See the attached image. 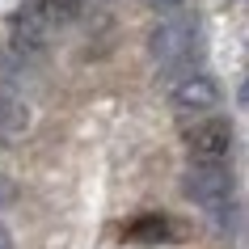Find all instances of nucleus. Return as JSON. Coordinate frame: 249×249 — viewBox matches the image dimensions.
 Returning a JSON list of instances; mask_svg holds the SVG:
<instances>
[{"label": "nucleus", "mask_w": 249, "mask_h": 249, "mask_svg": "<svg viewBox=\"0 0 249 249\" xmlns=\"http://www.w3.org/2000/svg\"><path fill=\"white\" fill-rule=\"evenodd\" d=\"M127 241L131 245H160V241H169V220L165 215H140V220L127 224Z\"/></svg>", "instance_id": "0eeeda50"}, {"label": "nucleus", "mask_w": 249, "mask_h": 249, "mask_svg": "<svg viewBox=\"0 0 249 249\" xmlns=\"http://www.w3.org/2000/svg\"><path fill=\"white\" fill-rule=\"evenodd\" d=\"M0 249H13V241H9V228L0 224Z\"/></svg>", "instance_id": "1a4fd4ad"}, {"label": "nucleus", "mask_w": 249, "mask_h": 249, "mask_svg": "<svg viewBox=\"0 0 249 249\" xmlns=\"http://www.w3.org/2000/svg\"><path fill=\"white\" fill-rule=\"evenodd\" d=\"M76 13H80V0H26L13 13V42L9 47L34 59L55 38V30L76 21Z\"/></svg>", "instance_id": "f257e3e1"}, {"label": "nucleus", "mask_w": 249, "mask_h": 249, "mask_svg": "<svg viewBox=\"0 0 249 249\" xmlns=\"http://www.w3.org/2000/svg\"><path fill=\"white\" fill-rule=\"evenodd\" d=\"M26 123H30V110H26V102H21V93L0 85V135H21Z\"/></svg>", "instance_id": "423d86ee"}, {"label": "nucleus", "mask_w": 249, "mask_h": 249, "mask_svg": "<svg viewBox=\"0 0 249 249\" xmlns=\"http://www.w3.org/2000/svg\"><path fill=\"white\" fill-rule=\"evenodd\" d=\"M148 9H178V4H182V0H144Z\"/></svg>", "instance_id": "6e6552de"}, {"label": "nucleus", "mask_w": 249, "mask_h": 249, "mask_svg": "<svg viewBox=\"0 0 249 249\" xmlns=\"http://www.w3.org/2000/svg\"><path fill=\"white\" fill-rule=\"evenodd\" d=\"M0 140H4V135H0Z\"/></svg>", "instance_id": "9d476101"}, {"label": "nucleus", "mask_w": 249, "mask_h": 249, "mask_svg": "<svg viewBox=\"0 0 249 249\" xmlns=\"http://www.w3.org/2000/svg\"><path fill=\"white\" fill-rule=\"evenodd\" d=\"M182 144L195 160H224L232 152V123L228 118H195L186 127Z\"/></svg>", "instance_id": "20e7f679"}, {"label": "nucleus", "mask_w": 249, "mask_h": 249, "mask_svg": "<svg viewBox=\"0 0 249 249\" xmlns=\"http://www.w3.org/2000/svg\"><path fill=\"white\" fill-rule=\"evenodd\" d=\"M198 47V17L195 13H169L160 17L152 34H148V55H152V64L160 72H169V68H182Z\"/></svg>", "instance_id": "f03ea898"}, {"label": "nucleus", "mask_w": 249, "mask_h": 249, "mask_svg": "<svg viewBox=\"0 0 249 249\" xmlns=\"http://www.w3.org/2000/svg\"><path fill=\"white\" fill-rule=\"evenodd\" d=\"M232 169H224L220 160H198V165H190L182 178V190L190 195V203H198V207H211L220 211L232 203Z\"/></svg>", "instance_id": "7ed1b4c3"}, {"label": "nucleus", "mask_w": 249, "mask_h": 249, "mask_svg": "<svg viewBox=\"0 0 249 249\" xmlns=\"http://www.w3.org/2000/svg\"><path fill=\"white\" fill-rule=\"evenodd\" d=\"M220 102V85L207 76V72H190L173 85V106L182 110V114H203L211 106Z\"/></svg>", "instance_id": "39448f33"}]
</instances>
